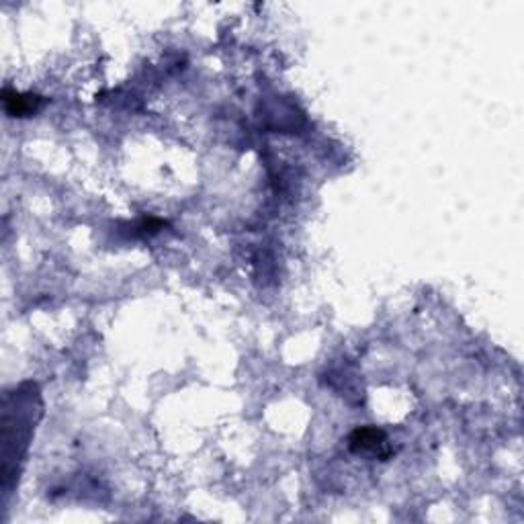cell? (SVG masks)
Listing matches in <instances>:
<instances>
[{"instance_id":"6da1fadb","label":"cell","mask_w":524,"mask_h":524,"mask_svg":"<svg viewBox=\"0 0 524 524\" xmlns=\"http://www.w3.org/2000/svg\"><path fill=\"white\" fill-rule=\"evenodd\" d=\"M348 449L356 455H361V453L375 455V457H379L381 461L389 459L391 453H394V449H391L387 444L386 433L375 426L356 428L355 433L348 436Z\"/></svg>"},{"instance_id":"7a4b0ae2","label":"cell","mask_w":524,"mask_h":524,"mask_svg":"<svg viewBox=\"0 0 524 524\" xmlns=\"http://www.w3.org/2000/svg\"><path fill=\"white\" fill-rule=\"evenodd\" d=\"M45 105V98L33 92H17L12 89L3 90V107L9 117H31Z\"/></svg>"}]
</instances>
